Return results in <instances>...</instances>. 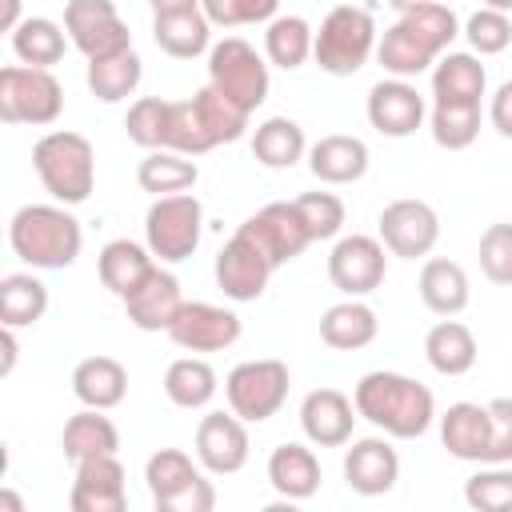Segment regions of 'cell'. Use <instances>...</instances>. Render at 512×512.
I'll list each match as a JSON object with an SVG mask.
<instances>
[{
  "label": "cell",
  "instance_id": "6da1fadb",
  "mask_svg": "<svg viewBox=\"0 0 512 512\" xmlns=\"http://www.w3.org/2000/svg\"><path fill=\"white\" fill-rule=\"evenodd\" d=\"M456 36H460L456 12L436 4V0H428V4H420L412 12H400V20L380 36L376 60H380V68L388 76L408 80V76H420L424 68H432L448 52V44Z\"/></svg>",
  "mask_w": 512,
  "mask_h": 512
},
{
  "label": "cell",
  "instance_id": "7a4b0ae2",
  "mask_svg": "<svg viewBox=\"0 0 512 512\" xmlns=\"http://www.w3.org/2000/svg\"><path fill=\"white\" fill-rule=\"evenodd\" d=\"M352 404L368 424H376L384 436H396V440H416L436 420L432 388L412 380V376H400V372L360 376L356 392H352Z\"/></svg>",
  "mask_w": 512,
  "mask_h": 512
},
{
  "label": "cell",
  "instance_id": "3957f363",
  "mask_svg": "<svg viewBox=\"0 0 512 512\" xmlns=\"http://www.w3.org/2000/svg\"><path fill=\"white\" fill-rule=\"evenodd\" d=\"M8 244L32 268H68L80 256L84 232L68 204H24L8 220Z\"/></svg>",
  "mask_w": 512,
  "mask_h": 512
},
{
  "label": "cell",
  "instance_id": "277c9868",
  "mask_svg": "<svg viewBox=\"0 0 512 512\" xmlns=\"http://www.w3.org/2000/svg\"><path fill=\"white\" fill-rule=\"evenodd\" d=\"M248 128V112L236 108L228 96H220L212 84H204L188 100H172V128L168 148L184 156H204L220 144L240 140Z\"/></svg>",
  "mask_w": 512,
  "mask_h": 512
},
{
  "label": "cell",
  "instance_id": "5b68a950",
  "mask_svg": "<svg viewBox=\"0 0 512 512\" xmlns=\"http://www.w3.org/2000/svg\"><path fill=\"white\" fill-rule=\"evenodd\" d=\"M32 168L56 204H84L96 188V148L80 132H44L32 148Z\"/></svg>",
  "mask_w": 512,
  "mask_h": 512
},
{
  "label": "cell",
  "instance_id": "8992f818",
  "mask_svg": "<svg viewBox=\"0 0 512 512\" xmlns=\"http://www.w3.org/2000/svg\"><path fill=\"white\" fill-rule=\"evenodd\" d=\"M376 52V20L368 8L360 4H336L316 32L312 56L320 64V72L328 76H352L368 64V56Z\"/></svg>",
  "mask_w": 512,
  "mask_h": 512
},
{
  "label": "cell",
  "instance_id": "52a82bcc",
  "mask_svg": "<svg viewBox=\"0 0 512 512\" xmlns=\"http://www.w3.org/2000/svg\"><path fill=\"white\" fill-rule=\"evenodd\" d=\"M144 480H148L156 512H212L216 508V488L180 448L152 452L144 464Z\"/></svg>",
  "mask_w": 512,
  "mask_h": 512
},
{
  "label": "cell",
  "instance_id": "ba28073f",
  "mask_svg": "<svg viewBox=\"0 0 512 512\" xmlns=\"http://www.w3.org/2000/svg\"><path fill=\"white\" fill-rule=\"evenodd\" d=\"M208 84L252 116L268 100V64L248 40L224 36L208 48Z\"/></svg>",
  "mask_w": 512,
  "mask_h": 512
},
{
  "label": "cell",
  "instance_id": "9c48e42d",
  "mask_svg": "<svg viewBox=\"0 0 512 512\" xmlns=\"http://www.w3.org/2000/svg\"><path fill=\"white\" fill-rule=\"evenodd\" d=\"M64 112V88L48 68L8 64L0 68V120L4 124H56Z\"/></svg>",
  "mask_w": 512,
  "mask_h": 512
},
{
  "label": "cell",
  "instance_id": "30bf717a",
  "mask_svg": "<svg viewBox=\"0 0 512 512\" xmlns=\"http://www.w3.org/2000/svg\"><path fill=\"white\" fill-rule=\"evenodd\" d=\"M288 384H292L288 364L264 356V360H244V364H236V368L228 372V380H224V396H228V408H232L244 424H264V420H272V416L284 408Z\"/></svg>",
  "mask_w": 512,
  "mask_h": 512
},
{
  "label": "cell",
  "instance_id": "8fae6325",
  "mask_svg": "<svg viewBox=\"0 0 512 512\" xmlns=\"http://www.w3.org/2000/svg\"><path fill=\"white\" fill-rule=\"evenodd\" d=\"M200 228H204V204L192 192H176V196H156V204L144 216V236L156 260L164 264H180L196 252L200 244Z\"/></svg>",
  "mask_w": 512,
  "mask_h": 512
},
{
  "label": "cell",
  "instance_id": "7c38bea8",
  "mask_svg": "<svg viewBox=\"0 0 512 512\" xmlns=\"http://www.w3.org/2000/svg\"><path fill=\"white\" fill-rule=\"evenodd\" d=\"M64 32L72 48L88 60H104L132 48V32L116 12V0H68L64 4Z\"/></svg>",
  "mask_w": 512,
  "mask_h": 512
},
{
  "label": "cell",
  "instance_id": "4fadbf2b",
  "mask_svg": "<svg viewBox=\"0 0 512 512\" xmlns=\"http://www.w3.org/2000/svg\"><path fill=\"white\" fill-rule=\"evenodd\" d=\"M388 272V256H384V240L352 232L340 236L328 252V280L332 288H340L344 296H368L384 284Z\"/></svg>",
  "mask_w": 512,
  "mask_h": 512
},
{
  "label": "cell",
  "instance_id": "5bb4252c",
  "mask_svg": "<svg viewBox=\"0 0 512 512\" xmlns=\"http://www.w3.org/2000/svg\"><path fill=\"white\" fill-rule=\"evenodd\" d=\"M380 240L400 260H420L440 240V216L428 200H392L380 212Z\"/></svg>",
  "mask_w": 512,
  "mask_h": 512
},
{
  "label": "cell",
  "instance_id": "9a60e30c",
  "mask_svg": "<svg viewBox=\"0 0 512 512\" xmlns=\"http://www.w3.org/2000/svg\"><path fill=\"white\" fill-rule=\"evenodd\" d=\"M276 272V264L260 252V244L248 232H232V240L216 252V284L228 300H256L268 288V276Z\"/></svg>",
  "mask_w": 512,
  "mask_h": 512
},
{
  "label": "cell",
  "instance_id": "2e32d148",
  "mask_svg": "<svg viewBox=\"0 0 512 512\" xmlns=\"http://www.w3.org/2000/svg\"><path fill=\"white\" fill-rule=\"evenodd\" d=\"M168 336L184 352H220L240 340V316L232 308H220L208 300H184Z\"/></svg>",
  "mask_w": 512,
  "mask_h": 512
},
{
  "label": "cell",
  "instance_id": "e0dca14e",
  "mask_svg": "<svg viewBox=\"0 0 512 512\" xmlns=\"http://www.w3.org/2000/svg\"><path fill=\"white\" fill-rule=\"evenodd\" d=\"M240 232H248L256 244H260V252L280 268V264H288V260H296L308 244H312V236H308V228H304V220H300V212H296V204L288 200H276V204H264L256 216H248L244 224H240Z\"/></svg>",
  "mask_w": 512,
  "mask_h": 512
},
{
  "label": "cell",
  "instance_id": "ac0fdd59",
  "mask_svg": "<svg viewBox=\"0 0 512 512\" xmlns=\"http://www.w3.org/2000/svg\"><path fill=\"white\" fill-rule=\"evenodd\" d=\"M248 428L236 412H208L196 424V460L212 476H232L248 464Z\"/></svg>",
  "mask_w": 512,
  "mask_h": 512
},
{
  "label": "cell",
  "instance_id": "d6986e66",
  "mask_svg": "<svg viewBox=\"0 0 512 512\" xmlns=\"http://www.w3.org/2000/svg\"><path fill=\"white\" fill-rule=\"evenodd\" d=\"M72 512H124L128 488H124V464L116 456H88L76 464V480L68 492Z\"/></svg>",
  "mask_w": 512,
  "mask_h": 512
},
{
  "label": "cell",
  "instance_id": "ffe728a7",
  "mask_svg": "<svg viewBox=\"0 0 512 512\" xmlns=\"http://www.w3.org/2000/svg\"><path fill=\"white\" fill-rule=\"evenodd\" d=\"M368 124L380 136L404 140V136H412L424 124V96L416 92V84H408L400 76L380 80L368 92Z\"/></svg>",
  "mask_w": 512,
  "mask_h": 512
},
{
  "label": "cell",
  "instance_id": "44dd1931",
  "mask_svg": "<svg viewBox=\"0 0 512 512\" xmlns=\"http://www.w3.org/2000/svg\"><path fill=\"white\" fill-rule=\"evenodd\" d=\"M356 416H360L356 404L340 388H316L300 404V428H304L308 444H316V448H340V444H348Z\"/></svg>",
  "mask_w": 512,
  "mask_h": 512
},
{
  "label": "cell",
  "instance_id": "7402d4cb",
  "mask_svg": "<svg viewBox=\"0 0 512 512\" xmlns=\"http://www.w3.org/2000/svg\"><path fill=\"white\" fill-rule=\"evenodd\" d=\"M344 480L360 496H384L400 480V456L384 436H364L344 452Z\"/></svg>",
  "mask_w": 512,
  "mask_h": 512
},
{
  "label": "cell",
  "instance_id": "603a6c76",
  "mask_svg": "<svg viewBox=\"0 0 512 512\" xmlns=\"http://www.w3.org/2000/svg\"><path fill=\"white\" fill-rule=\"evenodd\" d=\"M180 308H184L180 280H176L172 272H164L160 264L144 276L140 288H132V292L124 296V312H128V320H132L140 332H168Z\"/></svg>",
  "mask_w": 512,
  "mask_h": 512
},
{
  "label": "cell",
  "instance_id": "cb8c5ba5",
  "mask_svg": "<svg viewBox=\"0 0 512 512\" xmlns=\"http://www.w3.org/2000/svg\"><path fill=\"white\" fill-rule=\"evenodd\" d=\"M488 436H492L488 404L460 400V404H448V412L440 416V440L456 460L488 464Z\"/></svg>",
  "mask_w": 512,
  "mask_h": 512
},
{
  "label": "cell",
  "instance_id": "d4e9b609",
  "mask_svg": "<svg viewBox=\"0 0 512 512\" xmlns=\"http://www.w3.org/2000/svg\"><path fill=\"white\" fill-rule=\"evenodd\" d=\"M308 168L324 184H356L368 172V144L360 136H344V132L320 136L308 148Z\"/></svg>",
  "mask_w": 512,
  "mask_h": 512
},
{
  "label": "cell",
  "instance_id": "484cf974",
  "mask_svg": "<svg viewBox=\"0 0 512 512\" xmlns=\"http://www.w3.org/2000/svg\"><path fill=\"white\" fill-rule=\"evenodd\" d=\"M268 484L284 500H308L320 492V460L304 444H280L268 456Z\"/></svg>",
  "mask_w": 512,
  "mask_h": 512
},
{
  "label": "cell",
  "instance_id": "4316f807",
  "mask_svg": "<svg viewBox=\"0 0 512 512\" xmlns=\"http://www.w3.org/2000/svg\"><path fill=\"white\" fill-rule=\"evenodd\" d=\"M152 40L172 60H196L200 52L212 48V20L204 16V8L152 16Z\"/></svg>",
  "mask_w": 512,
  "mask_h": 512
},
{
  "label": "cell",
  "instance_id": "83f0119b",
  "mask_svg": "<svg viewBox=\"0 0 512 512\" xmlns=\"http://www.w3.org/2000/svg\"><path fill=\"white\" fill-rule=\"evenodd\" d=\"M380 332V320L376 312L360 300V296H348L340 304H332L324 316H320V340L336 352H356V348H368Z\"/></svg>",
  "mask_w": 512,
  "mask_h": 512
},
{
  "label": "cell",
  "instance_id": "f1b7e54d",
  "mask_svg": "<svg viewBox=\"0 0 512 512\" xmlns=\"http://www.w3.org/2000/svg\"><path fill=\"white\" fill-rule=\"evenodd\" d=\"M72 392L84 408H116L128 396V372L112 356H88L72 368Z\"/></svg>",
  "mask_w": 512,
  "mask_h": 512
},
{
  "label": "cell",
  "instance_id": "f546056e",
  "mask_svg": "<svg viewBox=\"0 0 512 512\" xmlns=\"http://www.w3.org/2000/svg\"><path fill=\"white\" fill-rule=\"evenodd\" d=\"M420 300H424V308L436 312V316H456V312H464L468 300H472L468 272H464L456 260H444V256L424 260V268H420Z\"/></svg>",
  "mask_w": 512,
  "mask_h": 512
},
{
  "label": "cell",
  "instance_id": "4dcf8cb0",
  "mask_svg": "<svg viewBox=\"0 0 512 512\" xmlns=\"http://www.w3.org/2000/svg\"><path fill=\"white\" fill-rule=\"evenodd\" d=\"M480 96H484V64L472 52H444L432 68V100L480 104Z\"/></svg>",
  "mask_w": 512,
  "mask_h": 512
},
{
  "label": "cell",
  "instance_id": "1f68e13d",
  "mask_svg": "<svg viewBox=\"0 0 512 512\" xmlns=\"http://www.w3.org/2000/svg\"><path fill=\"white\" fill-rule=\"evenodd\" d=\"M96 268H100V284L124 300L132 288L144 284V276L156 268V260H152V248H140L136 240H108L100 248Z\"/></svg>",
  "mask_w": 512,
  "mask_h": 512
},
{
  "label": "cell",
  "instance_id": "d6a6232c",
  "mask_svg": "<svg viewBox=\"0 0 512 512\" xmlns=\"http://www.w3.org/2000/svg\"><path fill=\"white\" fill-rule=\"evenodd\" d=\"M60 448L72 464L88 460V456H116L120 448V432L116 424L104 416V408H84L76 416H68L64 424V436H60Z\"/></svg>",
  "mask_w": 512,
  "mask_h": 512
},
{
  "label": "cell",
  "instance_id": "836d02e7",
  "mask_svg": "<svg viewBox=\"0 0 512 512\" xmlns=\"http://www.w3.org/2000/svg\"><path fill=\"white\" fill-rule=\"evenodd\" d=\"M68 44H72L68 32L56 20H48V16H24L16 24V32H12V52L28 68H52V64H60Z\"/></svg>",
  "mask_w": 512,
  "mask_h": 512
},
{
  "label": "cell",
  "instance_id": "e575fe53",
  "mask_svg": "<svg viewBox=\"0 0 512 512\" xmlns=\"http://www.w3.org/2000/svg\"><path fill=\"white\" fill-rule=\"evenodd\" d=\"M476 336L460 320H440L424 336V356L440 376H464L476 364Z\"/></svg>",
  "mask_w": 512,
  "mask_h": 512
},
{
  "label": "cell",
  "instance_id": "d590c367",
  "mask_svg": "<svg viewBox=\"0 0 512 512\" xmlns=\"http://www.w3.org/2000/svg\"><path fill=\"white\" fill-rule=\"evenodd\" d=\"M200 180V168L196 160H188L184 152H172V148H156L140 160L136 168V184L152 196H176V192H188L192 184Z\"/></svg>",
  "mask_w": 512,
  "mask_h": 512
},
{
  "label": "cell",
  "instance_id": "8d00e7d4",
  "mask_svg": "<svg viewBox=\"0 0 512 512\" xmlns=\"http://www.w3.org/2000/svg\"><path fill=\"white\" fill-rule=\"evenodd\" d=\"M164 392L176 408H188V412L208 408V400L216 396V368L200 356H180L164 372Z\"/></svg>",
  "mask_w": 512,
  "mask_h": 512
},
{
  "label": "cell",
  "instance_id": "74e56055",
  "mask_svg": "<svg viewBox=\"0 0 512 512\" xmlns=\"http://www.w3.org/2000/svg\"><path fill=\"white\" fill-rule=\"evenodd\" d=\"M308 152L304 128L288 116H268L256 132H252V156L264 168H292L300 156Z\"/></svg>",
  "mask_w": 512,
  "mask_h": 512
},
{
  "label": "cell",
  "instance_id": "f35d334b",
  "mask_svg": "<svg viewBox=\"0 0 512 512\" xmlns=\"http://www.w3.org/2000/svg\"><path fill=\"white\" fill-rule=\"evenodd\" d=\"M312 44H316V32L304 16H272L264 28V52L284 72L300 68L312 56Z\"/></svg>",
  "mask_w": 512,
  "mask_h": 512
},
{
  "label": "cell",
  "instance_id": "ab89813d",
  "mask_svg": "<svg viewBox=\"0 0 512 512\" xmlns=\"http://www.w3.org/2000/svg\"><path fill=\"white\" fill-rule=\"evenodd\" d=\"M48 312V288L32 272H8L0 280V324L24 328Z\"/></svg>",
  "mask_w": 512,
  "mask_h": 512
},
{
  "label": "cell",
  "instance_id": "60d3db41",
  "mask_svg": "<svg viewBox=\"0 0 512 512\" xmlns=\"http://www.w3.org/2000/svg\"><path fill=\"white\" fill-rule=\"evenodd\" d=\"M140 76H144V64H140V56L132 48L116 52V56H104V60H88V88L104 104H116V100L132 96Z\"/></svg>",
  "mask_w": 512,
  "mask_h": 512
},
{
  "label": "cell",
  "instance_id": "b9f144b4",
  "mask_svg": "<svg viewBox=\"0 0 512 512\" xmlns=\"http://www.w3.org/2000/svg\"><path fill=\"white\" fill-rule=\"evenodd\" d=\"M128 140L156 152V148H168V128H172V100H160V96H144L128 108Z\"/></svg>",
  "mask_w": 512,
  "mask_h": 512
},
{
  "label": "cell",
  "instance_id": "7bdbcfd3",
  "mask_svg": "<svg viewBox=\"0 0 512 512\" xmlns=\"http://www.w3.org/2000/svg\"><path fill=\"white\" fill-rule=\"evenodd\" d=\"M428 128L440 148L460 152L480 136V104H436Z\"/></svg>",
  "mask_w": 512,
  "mask_h": 512
},
{
  "label": "cell",
  "instance_id": "ee69618b",
  "mask_svg": "<svg viewBox=\"0 0 512 512\" xmlns=\"http://www.w3.org/2000/svg\"><path fill=\"white\" fill-rule=\"evenodd\" d=\"M464 500L480 512H512V468L488 464L464 480Z\"/></svg>",
  "mask_w": 512,
  "mask_h": 512
},
{
  "label": "cell",
  "instance_id": "f6af8a7d",
  "mask_svg": "<svg viewBox=\"0 0 512 512\" xmlns=\"http://www.w3.org/2000/svg\"><path fill=\"white\" fill-rule=\"evenodd\" d=\"M292 204H296V212H300V220H304L312 244H316V240H332V236L344 228V200L332 196V192H304V196H296Z\"/></svg>",
  "mask_w": 512,
  "mask_h": 512
},
{
  "label": "cell",
  "instance_id": "bcb514c9",
  "mask_svg": "<svg viewBox=\"0 0 512 512\" xmlns=\"http://www.w3.org/2000/svg\"><path fill=\"white\" fill-rule=\"evenodd\" d=\"M464 36H468L472 52L496 56V52H504V48L512 44V20H508V12H500V8H476V12L468 16V24H464Z\"/></svg>",
  "mask_w": 512,
  "mask_h": 512
},
{
  "label": "cell",
  "instance_id": "7dc6e473",
  "mask_svg": "<svg viewBox=\"0 0 512 512\" xmlns=\"http://www.w3.org/2000/svg\"><path fill=\"white\" fill-rule=\"evenodd\" d=\"M200 8L216 28H240V24H268L280 0H200Z\"/></svg>",
  "mask_w": 512,
  "mask_h": 512
},
{
  "label": "cell",
  "instance_id": "c3c4849f",
  "mask_svg": "<svg viewBox=\"0 0 512 512\" xmlns=\"http://www.w3.org/2000/svg\"><path fill=\"white\" fill-rule=\"evenodd\" d=\"M480 268L492 284H512V224H488L484 228Z\"/></svg>",
  "mask_w": 512,
  "mask_h": 512
},
{
  "label": "cell",
  "instance_id": "681fc988",
  "mask_svg": "<svg viewBox=\"0 0 512 512\" xmlns=\"http://www.w3.org/2000/svg\"><path fill=\"white\" fill-rule=\"evenodd\" d=\"M492 436H488V464H512V400L496 396L488 400Z\"/></svg>",
  "mask_w": 512,
  "mask_h": 512
},
{
  "label": "cell",
  "instance_id": "f907efd6",
  "mask_svg": "<svg viewBox=\"0 0 512 512\" xmlns=\"http://www.w3.org/2000/svg\"><path fill=\"white\" fill-rule=\"evenodd\" d=\"M488 120H492V128H496L504 140H512V80H504V84L492 92Z\"/></svg>",
  "mask_w": 512,
  "mask_h": 512
},
{
  "label": "cell",
  "instance_id": "816d5d0a",
  "mask_svg": "<svg viewBox=\"0 0 512 512\" xmlns=\"http://www.w3.org/2000/svg\"><path fill=\"white\" fill-rule=\"evenodd\" d=\"M0 348H4V364H0V376H8V372L16 368V352H20V348H16V328H8V324H4V332H0Z\"/></svg>",
  "mask_w": 512,
  "mask_h": 512
},
{
  "label": "cell",
  "instance_id": "f5cc1de1",
  "mask_svg": "<svg viewBox=\"0 0 512 512\" xmlns=\"http://www.w3.org/2000/svg\"><path fill=\"white\" fill-rule=\"evenodd\" d=\"M152 4V16H168V12H192L200 8V0H148Z\"/></svg>",
  "mask_w": 512,
  "mask_h": 512
},
{
  "label": "cell",
  "instance_id": "db71d44e",
  "mask_svg": "<svg viewBox=\"0 0 512 512\" xmlns=\"http://www.w3.org/2000/svg\"><path fill=\"white\" fill-rule=\"evenodd\" d=\"M20 20H24V16H20V0H0V28H4V32H16Z\"/></svg>",
  "mask_w": 512,
  "mask_h": 512
},
{
  "label": "cell",
  "instance_id": "11a10c76",
  "mask_svg": "<svg viewBox=\"0 0 512 512\" xmlns=\"http://www.w3.org/2000/svg\"><path fill=\"white\" fill-rule=\"evenodd\" d=\"M396 12H412V8H420V4H428V0H388Z\"/></svg>",
  "mask_w": 512,
  "mask_h": 512
},
{
  "label": "cell",
  "instance_id": "9f6ffc18",
  "mask_svg": "<svg viewBox=\"0 0 512 512\" xmlns=\"http://www.w3.org/2000/svg\"><path fill=\"white\" fill-rule=\"evenodd\" d=\"M0 504H8V508H16V512L24 508V504H20V496H12V492H0Z\"/></svg>",
  "mask_w": 512,
  "mask_h": 512
},
{
  "label": "cell",
  "instance_id": "6f0895ef",
  "mask_svg": "<svg viewBox=\"0 0 512 512\" xmlns=\"http://www.w3.org/2000/svg\"><path fill=\"white\" fill-rule=\"evenodd\" d=\"M484 8H500V12H512V0H484Z\"/></svg>",
  "mask_w": 512,
  "mask_h": 512
}]
</instances>
